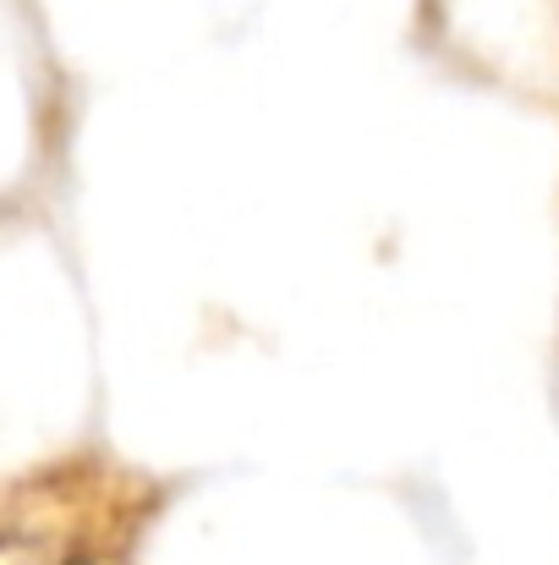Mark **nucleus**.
<instances>
[{
  "instance_id": "1",
  "label": "nucleus",
  "mask_w": 559,
  "mask_h": 565,
  "mask_svg": "<svg viewBox=\"0 0 559 565\" xmlns=\"http://www.w3.org/2000/svg\"><path fill=\"white\" fill-rule=\"evenodd\" d=\"M66 565H88V561H66Z\"/></svg>"
}]
</instances>
